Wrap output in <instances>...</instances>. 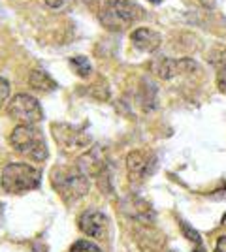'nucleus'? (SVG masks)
Returning a JSON list of instances; mask_svg holds the SVG:
<instances>
[{"label": "nucleus", "mask_w": 226, "mask_h": 252, "mask_svg": "<svg viewBox=\"0 0 226 252\" xmlns=\"http://www.w3.org/2000/svg\"><path fill=\"white\" fill-rule=\"evenodd\" d=\"M51 185L66 203L81 200L91 189L89 175L77 164H59L51 171Z\"/></svg>", "instance_id": "obj_1"}, {"label": "nucleus", "mask_w": 226, "mask_h": 252, "mask_svg": "<svg viewBox=\"0 0 226 252\" xmlns=\"http://www.w3.org/2000/svg\"><path fill=\"white\" fill-rule=\"evenodd\" d=\"M145 11L134 0H106L98 11V19L104 29L123 32L140 21Z\"/></svg>", "instance_id": "obj_2"}, {"label": "nucleus", "mask_w": 226, "mask_h": 252, "mask_svg": "<svg viewBox=\"0 0 226 252\" xmlns=\"http://www.w3.org/2000/svg\"><path fill=\"white\" fill-rule=\"evenodd\" d=\"M10 143L15 153L31 158L32 162H45L49 149L45 143L42 130L36 125H19L10 134Z\"/></svg>", "instance_id": "obj_3"}, {"label": "nucleus", "mask_w": 226, "mask_h": 252, "mask_svg": "<svg viewBox=\"0 0 226 252\" xmlns=\"http://www.w3.org/2000/svg\"><path fill=\"white\" fill-rule=\"evenodd\" d=\"M40 183H42V173L23 162L8 164L2 169V175H0V185H2L4 192L15 194V196L32 192L40 187Z\"/></svg>", "instance_id": "obj_4"}, {"label": "nucleus", "mask_w": 226, "mask_h": 252, "mask_svg": "<svg viewBox=\"0 0 226 252\" xmlns=\"http://www.w3.org/2000/svg\"><path fill=\"white\" fill-rule=\"evenodd\" d=\"M51 132L59 149L65 155H83L93 145V137L87 134L85 128H77L74 125H53Z\"/></svg>", "instance_id": "obj_5"}, {"label": "nucleus", "mask_w": 226, "mask_h": 252, "mask_svg": "<svg viewBox=\"0 0 226 252\" xmlns=\"http://www.w3.org/2000/svg\"><path fill=\"white\" fill-rule=\"evenodd\" d=\"M6 113L19 125H38L43 119L42 104L38 102V98L27 94V93L11 96L8 107H6Z\"/></svg>", "instance_id": "obj_6"}, {"label": "nucleus", "mask_w": 226, "mask_h": 252, "mask_svg": "<svg viewBox=\"0 0 226 252\" xmlns=\"http://www.w3.org/2000/svg\"><path fill=\"white\" fill-rule=\"evenodd\" d=\"M155 166H157V158L149 151L138 149L127 157V169L134 181H145L149 175H153Z\"/></svg>", "instance_id": "obj_7"}, {"label": "nucleus", "mask_w": 226, "mask_h": 252, "mask_svg": "<svg viewBox=\"0 0 226 252\" xmlns=\"http://www.w3.org/2000/svg\"><path fill=\"white\" fill-rule=\"evenodd\" d=\"M79 230L85 233L91 239H104L106 231H108L109 220L108 217L98 209H87L85 213H81L79 220H77Z\"/></svg>", "instance_id": "obj_8"}, {"label": "nucleus", "mask_w": 226, "mask_h": 252, "mask_svg": "<svg viewBox=\"0 0 226 252\" xmlns=\"http://www.w3.org/2000/svg\"><path fill=\"white\" fill-rule=\"evenodd\" d=\"M130 42H132V45L136 49H140V51L155 53L159 51L162 38L159 32L149 29V27H138V29H134V31L130 32Z\"/></svg>", "instance_id": "obj_9"}, {"label": "nucleus", "mask_w": 226, "mask_h": 252, "mask_svg": "<svg viewBox=\"0 0 226 252\" xmlns=\"http://www.w3.org/2000/svg\"><path fill=\"white\" fill-rule=\"evenodd\" d=\"M196 68V63L191 61V59H161L157 63V74L161 75L162 79H172L175 75L183 74V72H189V70H194Z\"/></svg>", "instance_id": "obj_10"}, {"label": "nucleus", "mask_w": 226, "mask_h": 252, "mask_svg": "<svg viewBox=\"0 0 226 252\" xmlns=\"http://www.w3.org/2000/svg\"><path fill=\"white\" fill-rule=\"evenodd\" d=\"M29 85L32 87L34 91H38V93H53L55 89H57L55 79L45 70H42V68H36V70L31 72V75H29Z\"/></svg>", "instance_id": "obj_11"}, {"label": "nucleus", "mask_w": 226, "mask_h": 252, "mask_svg": "<svg viewBox=\"0 0 226 252\" xmlns=\"http://www.w3.org/2000/svg\"><path fill=\"white\" fill-rule=\"evenodd\" d=\"M70 66H72V70L81 79H87L91 75V72H93V66H91L87 57H74V59H70Z\"/></svg>", "instance_id": "obj_12"}, {"label": "nucleus", "mask_w": 226, "mask_h": 252, "mask_svg": "<svg viewBox=\"0 0 226 252\" xmlns=\"http://www.w3.org/2000/svg\"><path fill=\"white\" fill-rule=\"evenodd\" d=\"M68 252H102V251H100V247H98L97 243L87 241V239H79V241H75L70 247Z\"/></svg>", "instance_id": "obj_13"}, {"label": "nucleus", "mask_w": 226, "mask_h": 252, "mask_svg": "<svg viewBox=\"0 0 226 252\" xmlns=\"http://www.w3.org/2000/svg\"><path fill=\"white\" fill-rule=\"evenodd\" d=\"M179 224H181V230H183V235L189 239V241H193L196 247H202V237H200V233L194 230L193 226H189L187 222L179 220Z\"/></svg>", "instance_id": "obj_14"}, {"label": "nucleus", "mask_w": 226, "mask_h": 252, "mask_svg": "<svg viewBox=\"0 0 226 252\" xmlns=\"http://www.w3.org/2000/svg\"><path fill=\"white\" fill-rule=\"evenodd\" d=\"M10 81L8 79H4V77H0V107L4 105V102L8 100V96H10Z\"/></svg>", "instance_id": "obj_15"}, {"label": "nucleus", "mask_w": 226, "mask_h": 252, "mask_svg": "<svg viewBox=\"0 0 226 252\" xmlns=\"http://www.w3.org/2000/svg\"><path fill=\"white\" fill-rule=\"evenodd\" d=\"M217 85H219V89L226 93V64H223L221 68H219V74H217Z\"/></svg>", "instance_id": "obj_16"}, {"label": "nucleus", "mask_w": 226, "mask_h": 252, "mask_svg": "<svg viewBox=\"0 0 226 252\" xmlns=\"http://www.w3.org/2000/svg\"><path fill=\"white\" fill-rule=\"evenodd\" d=\"M51 10H61L63 6L66 4V0H43Z\"/></svg>", "instance_id": "obj_17"}, {"label": "nucleus", "mask_w": 226, "mask_h": 252, "mask_svg": "<svg viewBox=\"0 0 226 252\" xmlns=\"http://www.w3.org/2000/svg\"><path fill=\"white\" fill-rule=\"evenodd\" d=\"M215 252H226V235L219 237L215 243Z\"/></svg>", "instance_id": "obj_18"}, {"label": "nucleus", "mask_w": 226, "mask_h": 252, "mask_svg": "<svg viewBox=\"0 0 226 252\" xmlns=\"http://www.w3.org/2000/svg\"><path fill=\"white\" fill-rule=\"evenodd\" d=\"M200 4L205 6V8H209V10H213L217 6V0H200Z\"/></svg>", "instance_id": "obj_19"}, {"label": "nucleus", "mask_w": 226, "mask_h": 252, "mask_svg": "<svg viewBox=\"0 0 226 252\" xmlns=\"http://www.w3.org/2000/svg\"><path fill=\"white\" fill-rule=\"evenodd\" d=\"M75 4H93L95 0H74Z\"/></svg>", "instance_id": "obj_20"}, {"label": "nucleus", "mask_w": 226, "mask_h": 252, "mask_svg": "<svg viewBox=\"0 0 226 252\" xmlns=\"http://www.w3.org/2000/svg\"><path fill=\"white\" fill-rule=\"evenodd\" d=\"M223 226H226V215L223 217Z\"/></svg>", "instance_id": "obj_21"}, {"label": "nucleus", "mask_w": 226, "mask_h": 252, "mask_svg": "<svg viewBox=\"0 0 226 252\" xmlns=\"http://www.w3.org/2000/svg\"><path fill=\"white\" fill-rule=\"evenodd\" d=\"M151 2H161V0H151Z\"/></svg>", "instance_id": "obj_22"}]
</instances>
